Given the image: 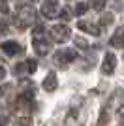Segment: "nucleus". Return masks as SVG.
Segmentation results:
<instances>
[{"instance_id":"f257e3e1","label":"nucleus","mask_w":124,"mask_h":126,"mask_svg":"<svg viewBox=\"0 0 124 126\" xmlns=\"http://www.w3.org/2000/svg\"><path fill=\"white\" fill-rule=\"evenodd\" d=\"M43 26L38 25L36 28H34V32H32V47H34V51L40 55V57H45L47 53L51 51V42L47 40V36L43 34Z\"/></svg>"},{"instance_id":"f03ea898","label":"nucleus","mask_w":124,"mask_h":126,"mask_svg":"<svg viewBox=\"0 0 124 126\" xmlns=\"http://www.w3.org/2000/svg\"><path fill=\"white\" fill-rule=\"evenodd\" d=\"M36 19V10L28 4H23L19 6V10H17V15H15V25L19 26L21 30L23 28H28V26L34 23Z\"/></svg>"},{"instance_id":"7ed1b4c3","label":"nucleus","mask_w":124,"mask_h":126,"mask_svg":"<svg viewBox=\"0 0 124 126\" xmlns=\"http://www.w3.org/2000/svg\"><path fill=\"white\" fill-rule=\"evenodd\" d=\"M77 58V51L72 47H64L60 49V51L55 53V57H53V62L57 64V66H60V68H66L70 62H73Z\"/></svg>"},{"instance_id":"20e7f679","label":"nucleus","mask_w":124,"mask_h":126,"mask_svg":"<svg viewBox=\"0 0 124 126\" xmlns=\"http://www.w3.org/2000/svg\"><path fill=\"white\" fill-rule=\"evenodd\" d=\"M49 34H51V40L57 43H64L70 40V36H72V30H70V26L66 25H55L49 30Z\"/></svg>"},{"instance_id":"39448f33","label":"nucleus","mask_w":124,"mask_h":126,"mask_svg":"<svg viewBox=\"0 0 124 126\" xmlns=\"http://www.w3.org/2000/svg\"><path fill=\"white\" fill-rule=\"evenodd\" d=\"M36 68H38L36 60L28 58V60H23V62H19V64L13 66V74H15L17 77H25V75H28V74H34Z\"/></svg>"},{"instance_id":"423d86ee","label":"nucleus","mask_w":124,"mask_h":126,"mask_svg":"<svg viewBox=\"0 0 124 126\" xmlns=\"http://www.w3.org/2000/svg\"><path fill=\"white\" fill-rule=\"evenodd\" d=\"M58 0H43V4H41V15L45 17V19H55L58 17Z\"/></svg>"},{"instance_id":"0eeeda50","label":"nucleus","mask_w":124,"mask_h":126,"mask_svg":"<svg viewBox=\"0 0 124 126\" xmlns=\"http://www.w3.org/2000/svg\"><path fill=\"white\" fill-rule=\"evenodd\" d=\"M0 49H2V53L8 55V57H17V55H23V53H25V47L17 42H4L0 45Z\"/></svg>"},{"instance_id":"6e6552de","label":"nucleus","mask_w":124,"mask_h":126,"mask_svg":"<svg viewBox=\"0 0 124 126\" xmlns=\"http://www.w3.org/2000/svg\"><path fill=\"white\" fill-rule=\"evenodd\" d=\"M117 68V57L113 53H105L103 57V62H102V74L103 75H111Z\"/></svg>"},{"instance_id":"1a4fd4ad","label":"nucleus","mask_w":124,"mask_h":126,"mask_svg":"<svg viewBox=\"0 0 124 126\" xmlns=\"http://www.w3.org/2000/svg\"><path fill=\"white\" fill-rule=\"evenodd\" d=\"M57 87H58L57 74H55V72H49V74L45 75V79H43V90H47V92H55Z\"/></svg>"},{"instance_id":"9d476101","label":"nucleus","mask_w":124,"mask_h":126,"mask_svg":"<svg viewBox=\"0 0 124 126\" xmlns=\"http://www.w3.org/2000/svg\"><path fill=\"white\" fill-rule=\"evenodd\" d=\"M109 45H111V47H119V49L124 47V25L115 30V34L111 36V40H109Z\"/></svg>"},{"instance_id":"9b49d317","label":"nucleus","mask_w":124,"mask_h":126,"mask_svg":"<svg viewBox=\"0 0 124 126\" xmlns=\"http://www.w3.org/2000/svg\"><path fill=\"white\" fill-rule=\"evenodd\" d=\"M79 30L83 32H88V34H92V36H100L102 34V28H100L98 25H94V23H88V21H79L77 23Z\"/></svg>"},{"instance_id":"f8f14e48","label":"nucleus","mask_w":124,"mask_h":126,"mask_svg":"<svg viewBox=\"0 0 124 126\" xmlns=\"http://www.w3.org/2000/svg\"><path fill=\"white\" fill-rule=\"evenodd\" d=\"M105 4H107V0H88V6L96 11H102L105 8Z\"/></svg>"},{"instance_id":"ddd939ff","label":"nucleus","mask_w":124,"mask_h":126,"mask_svg":"<svg viewBox=\"0 0 124 126\" xmlns=\"http://www.w3.org/2000/svg\"><path fill=\"white\" fill-rule=\"evenodd\" d=\"M88 10V4H85V2H77V6H75V15H85Z\"/></svg>"},{"instance_id":"4468645a","label":"nucleus","mask_w":124,"mask_h":126,"mask_svg":"<svg viewBox=\"0 0 124 126\" xmlns=\"http://www.w3.org/2000/svg\"><path fill=\"white\" fill-rule=\"evenodd\" d=\"M111 23H113V15H111V13H107V15H102V19H100V26H102V28L109 26Z\"/></svg>"},{"instance_id":"2eb2a0df","label":"nucleus","mask_w":124,"mask_h":126,"mask_svg":"<svg viewBox=\"0 0 124 126\" xmlns=\"http://www.w3.org/2000/svg\"><path fill=\"white\" fill-rule=\"evenodd\" d=\"M73 42H75V47H77V45H79V49H83V51H88V43L85 42L83 38H75Z\"/></svg>"},{"instance_id":"dca6fc26","label":"nucleus","mask_w":124,"mask_h":126,"mask_svg":"<svg viewBox=\"0 0 124 126\" xmlns=\"http://www.w3.org/2000/svg\"><path fill=\"white\" fill-rule=\"evenodd\" d=\"M17 126H32V119H28V117H21L19 121H17Z\"/></svg>"},{"instance_id":"f3484780","label":"nucleus","mask_w":124,"mask_h":126,"mask_svg":"<svg viewBox=\"0 0 124 126\" xmlns=\"http://www.w3.org/2000/svg\"><path fill=\"white\" fill-rule=\"evenodd\" d=\"M8 32H10V26L6 25L4 21H0V36H2V34H8Z\"/></svg>"},{"instance_id":"a211bd4d","label":"nucleus","mask_w":124,"mask_h":126,"mask_svg":"<svg viewBox=\"0 0 124 126\" xmlns=\"http://www.w3.org/2000/svg\"><path fill=\"white\" fill-rule=\"evenodd\" d=\"M58 17H60V19H64V21H68V19H70V13H68V10H66V8L58 11Z\"/></svg>"},{"instance_id":"6ab92c4d","label":"nucleus","mask_w":124,"mask_h":126,"mask_svg":"<svg viewBox=\"0 0 124 126\" xmlns=\"http://www.w3.org/2000/svg\"><path fill=\"white\" fill-rule=\"evenodd\" d=\"M6 124H8V113L0 111V126H6Z\"/></svg>"},{"instance_id":"aec40b11","label":"nucleus","mask_w":124,"mask_h":126,"mask_svg":"<svg viewBox=\"0 0 124 126\" xmlns=\"http://www.w3.org/2000/svg\"><path fill=\"white\" fill-rule=\"evenodd\" d=\"M0 13H8V2L0 0Z\"/></svg>"},{"instance_id":"412c9836","label":"nucleus","mask_w":124,"mask_h":126,"mask_svg":"<svg viewBox=\"0 0 124 126\" xmlns=\"http://www.w3.org/2000/svg\"><path fill=\"white\" fill-rule=\"evenodd\" d=\"M4 77H6V68L0 64V79H4Z\"/></svg>"}]
</instances>
